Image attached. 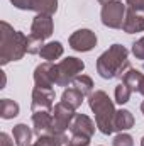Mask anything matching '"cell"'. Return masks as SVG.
Segmentation results:
<instances>
[{"instance_id":"cell-1","label":"cell","mask_w":144,"mask_h":146,"mask_svg":"<svg viewBox=\"0 0 144 146\" xmlns=\"http://www.w3.org/2000/svg\"><path fill=\"white\" fill-rule=\"evenodd\" d=\"M131 68L132 66L129 61V51L122 44H112L97 60V73L104 80H112V78L122 80V76Z\"/></svg>"},{"instance_id":"cell-2","label":"cell","mask_w":144,"mask_h":146,"mask_svg":"<svg viewBox=\"0 0 144 146\" xmlns=\"http://www.w3.org/2000/svg\"><path fill=\"white\" fill-rule=\"evenodd\" d=\"M27 53V36L15 31L9 22L0 24V65L5 66L10 61H19Z\"/></svg>"},{"instance_id":"cell-3","label":"cell","mask_w":144,"mask_h":146,"mask_svg":"<svg viewBox=\"0 0 144 146\" xmlns=\"http://www.w3.org/2000/svg\"><path fill=\"white\" fill-rule=\"evenodd\" d=\"M88 106L92 112L95 114V124L97 129L105 134L110 136L115 129H114V119H115V106L114 100L108 97L107 92L104 90H95L90 97H88Z\"/></svg>"},{"instance_id":"cell-4","label":"cell","mask_w":144,"mask_h":146,"mask_svg":"<svg viewBox=\"0 0 144 146\" xmlns=\"http://www.w3.org/2000/svg\"><path fill=\"white\" fill-rule=\"evenodd\" d=\"M127 5L122 0H107L102 3L100 10V19L102 24L110 29H122L124 19H126Z\"/></svg>"},{"instance_id":"cell-5","label":"cell","mask_w":144,"mask_h":146,"mask_svg":"<svg viewBox=\"0 0 144 146\" xmlns=\"http://www.w3.org/2000/svg\"><path fill=\"white\" fill-rule=\"evenodd\" d=\"M85 70V63L75 56H68L56 63V85L58 87H68L71 85L73 80L81 75Z\"/></svg>"},{"instance_id":"cell-6","label":"cell","mask_w":144,"mask_h":146,"mask_svg":"<svg viewBox=\"0 0 144 146\" xmlns=\"http://www.w3.org/2000/svg\"><path fill=\"white\" fill-rule=\"evenodd\" d=\"M97 41H98L97 34L92 29H78L68 39L70 48H71L73 51H78V53H88V51H92L97 46Z\"/></svg>"},{"instance_id":"cell-7","label":"cell","mask_w":144,"mask_h":146,"mask_svg":"<svg viewBox=\"0 0 144 146\" xmlns=\"http://www.w3.org/2000/svg\"><path fill=\"white\" fill-rule=\"evenodd\" d=\"M75 109L70 106H66L65 102H58L53 107V131L54 133H65L66 129H70L71 121L75 117Z\"/></svg>"},{"instance_id":"cell-8","label":"cell","mask_w":144,"mask_h":146,"mask_svg":"<svg viewBox=\"0 0 144 146\" xmlns=\"http://www.w3.org/2000/svg\"><path fill=\"white\" fill-rule=\"evenodd\" d=\"M34 83L39 88H53L56 85V63L44 61L34 70Z\"/></svg>"},{"instance_id":"cell-9","label":"cell","mask_w":144,"mask_h":146,"mask_svg":"<svg viewBox=\"0 0 144 146\" xmlns=\"http://www.w3.org/2000/svg\"><path fill=\"white\" fill-rule=\"evenodd\" d=\"M32 131L37 138L54 134V131H53V110L32 112Z\"/></svg>"},{"instance_id":"cell-10","label":"cell","mask_w":144,"mask_h":146,"mask_svg":"<svg viewBox=\"0 0 144 146\" xmlns=\"http://www.w3.org/2000/svg\"><path fill=\"white\" fill-rule=\"evenodd\" d=\"M54 107V90L53 88H39L34 87L32 90V102H31V110H53Z\"/></svg>"},{"instance_id":"cell-11","label":"cell","mask_w":144,"mask_h":146,"mask_svg":"<svg viewBox=\"0 0 144 146\" xmlns=\"http://www.w3.org/2000/svg\"><path fill=\"white\" fill-rule=\"evenodd\" d=\"M54 31V22H53V15H46V14H37L32 19L31 24V34L39 37L42 41H46L48 37L53 36Z\"/></svg>"},{"instance_id":"cell-12","label":"cell","mask_w":144,"mask_h":146,"mask_svg":"<svg viewBox=\"0 0 144 146\" xmlns=\"http://www.w3.org/2000/svg\"><path fill=\"white\" fill-rule=\"evenodd\" d=\"M95 127H97V124L87 114H75L71 126H70V131H71V134L87 136V138L92 139V136L95 134Z\"/></svg>"},{"instance_id":"cell-13","label":"cell","mask_w":144,"mask_h":146,"mask_svg":"<svg viewBox=\"0 0 144 146\" xmlns=\"http://www.w3.org/2000/svg\"><path fill=\"white\" fill-rule=\"evenodd\" d=\"M122 31L127 33V34L143 33L144 31V10H132V9H127Z\"/></svg>"},{"instance_id":"cell-14","label":"cell","mask_w":144,"mask_h":146,"mask_svg":"<svg viewBox=\"0 0 144 146\" xmlns=\"http://www.w3.org/2000/svg\"><path fill=\"white\" fill-rule=\"evenodd\" d=\"M63 53H65V48H63V44L59 41H49V42H44V46L39 51V56L44 61L53 63V61L59 60L63 56Z\"/></svg>"},{"instance_id":"cell-15","label":"cell","mask_w":144,"mask_h":146,"mask_svg":"<svg viewBox=\"0 0 144 146\" xmlns=\"http://www.w3.org/2000/svg\"><path fill=\"white\" fill-rule=\"evenodd\" d=\"M134 115L132 112L127 109H120L115 112V119H114V129L117 133H126L131 127H134Z\"/></svg>"},{"instance_id":"cell-16","label":"cell","mask_w":144,"mask_h":146,"mask_svg":"<svg viewBox=\"0 0 144 146\" xmlns=\"http://www.w3.org/2000/svg\"><path fill=\"white\" fill-rule=\"evenodd\" d=\"M32 134H34V131H32L27 124H24V122L15 124L14 129H12V138H14V141H15L17 146L32 145V143H31V141H32Z\"/></svg>"},{"instance_id":"cell-17","label":"cell","mask_w":144,"mask_h":146,"mask_svg":"<svg viewBox=\"0 0 144 146\" xmlns=\"http://www.w3.org/2000/svg\"><path fill=\"white\" fill-rule=\"evenodd\" d=\"M83 94L80 92V90H76L75 87H68V88H65L63 90V95H61V102H65L66 106H70L71 109H78L80 106H81V102H83Z\"/></svg>"},{"instance_id":"cell-18","label":"cell","mask_w":144,"mask_h":146,"mask_svg":"<svg viewBox=\"0 0 144 146\" xmlns=\"http://www.w3.org/2000/svg\"><path fill=\"white\" fill-rule=\"evenodd\" d=\"M20 112V107L15 100H10V99H2L0 102V117L9 121V119H14L17 117Z\"/></svg>"},{"instance_id":"cell-19","label":"cell","mask_w":144,"mask_h":146,"mask_svg":"<svg viewBox=\"0 0 144 146\" xmlns=\"http://www.w3.org/2000/svg\"><path fill=\"white\" fill-rule=\"evenodd\" d=\"M71 85L76 90H80V92L83 94V97H90V95L93 94V80H92L88 75H83V73L78 75V76L73 80Z\"/></svg>"},{"instance_id":"cell-20","label":"cell","mask_w":144,"mask_h":146,"mask_svg":"<svg viewBox=\"0 0 144 146\" xmlns=\"http://www.w3.org/2000/svg\"><path fill=\"white\" fill-rule=\"evenodd\" d=\"M37 14L54 15L58 10V0H34V9Z\"/></svg>"},{"instance_id":"cell-21","label":"cell","mask_w":144,"mask_h":146,"mask_svg":"<svg viewBox=\"0 0 144 146\" xmlns=\"http://www.w3.org/2000/svg\"><path fill=\"white\" fill-rule=\"evenodd\" d=\"M141 78H143V73L139 72V70H136V68H131L129 72L122 76V82H124V83L132 90V92H137V90H139Z\"/></svg>"},{"instance_id":"cell-22","label":"cell","mask_w":144,"mask_h":146,"mask_svg":"<svg viewBox=\"0 0 144 146\" xmlns=\"http://www.w3.org/2000/svg\"><path fill=\"white\" fill-rule=\"evenodd\" d=\"M114 95H115V102L119 104V106H124V104H127L129 100H131V95H132V90L124 83V82H120L117 87H115V92H114Z\"/></svg>"},{"instance_id":"cell-23","label":"cell","mask_w":144,"mask_h":146,"mask_svg":"<svg viewBox=\"0 0 144 146\" xmlns=\"http://www.w3.org/2000/svg\"><path fill=\"white\" fill-rule=\"evenodd\" d=\"M42 46H44V41L42 39L32 36V34L27 36V53L29 54H39V51H41Z\"/></svg>"},{"instance_id":"cell-24","label":"cell","mask_w":144,"mask_h":146,"mask_svg":"<svg viewBox=\"0 0 144 146\" xmlns=\"http://www.w3.org/2000/svg\"><path fill=\"white\" fill-rule=\"evenodd\" d=\"M112 146H134V139L131 134L127 133H119L114 141H112Z\"/></svg>"},{"instance_id":"cell-25","label":"cell","mask_w":144,"mask_h":146,"mask_svg":"<svg viewBox=\"0 0 144 146\" xmlns=\"http://www.w3.org/2000/svg\"><path fill=\"white\" fill-rule=\"evenodd\" d=\"M132 54L137 58V60H141L144 61V37H139L136 42H132Z\"/></svg>"},{"instance_id":"cell-26","label":"cell","mask_w":144,"mask_h":146,"mask_svg":"<svg viewBox=\"0 0 144 146\" xmlns=\"http://www.w3.org/2000/svg\"><path fill=\"white\" fill-rule=\"evenodd\" d=\"M10 3L19 10H32L34 9V0H10Z\"/></svg>"},{"instance_id":"cell-27","label":"cell","mask_w":144,"mask_h":146,"mask_svg":"<svg viewBox=\"0 0 144 146\" xmlns=\"http://www.w3.org/2000/svg\"><path fill=\"white\" fill-rule=\"evenodd\" d=\"M70 145L71 146H88L90 145V138H87V136H80V134H71V138H70Z\"/></svg>"},{"instance_id":"cell-28","label":"cell","mask_w":144,"mask_h":146,"mask_svg":"<svg viewBox=\"0 0 144 146\" xmlns=\"http://www.w3.org/2000/svg\"><path fill=\"white\" fill-rule=\"evenodd\" d=\"M124 3L127 5V9H132V10H144V0H124Z\"/></svg>"},{"instance_id":"cell-29","label":"cell","mask_w":144,"mask_h":146,"mask_svg":"<svg viewBox=\"0 0 144 146\" xmlns=\"http://www.w3.org/2000/svg\"><path fill=\"white\" fill-rule=\"evenodd\" d=\"M14 139V138H12ZM10 139V136L7 133H2L0 134V146H14V141Z\"/></svg>"},{"instance_id":"cell-30","label":"cell","mask_w":144,"mask_h":146,"mask_svg":"<svg viewBox=\"0 0 144 146\" xmlns=\"http://www.w3.org/2000/svg\"><path fill=\"white\" fill-rule=\"evenodd\" d=\"M137 94L144 95V75H143V78H141V83H139V90H137Z\"/></svg>"},{"instance_id":"cell-31","label":"cell","mask_w":144,"mask_h":146,"mask_svg":"<svg viewBox=\"0 0 144 146\" xmlns=\"http://www.w3.org/2000/svg\"><path fill=\"white\" fill-rule=\"evenodd\" d=\"M141 112L144 114V100H143V104H141Z\"/></svg>"},{"instance_id":"cell-32","label":"cell","mask_w":144,"mask_h":146,"mask_svg":"<svg viewBox=\"0 0 144 146\" xmlns=\"http://www.w3.org/2000/svg\"><path fill=\"white\" fill-rule=\"evenodd\" d=\"M141 146H144V136L141 138Z\"/></svg>"},{"instance_id":"cell-33","label":"cell","mask_w":144,"mask_h":146,"mask_svg":"<svg viewBox=\"0 0 144 146\" xmlns=\"http://www.w3.org/2000/svg\"><path fill=\"white\" fill-rule=\"evenodd\" d=\"M98 2H100V3H104V2H107V0H98Z\"/></svg>"},{"instance_id":"cell-34","label":"cell","mask_w":144,"mask_h":146,"mask_svg":"<svg viewBox=\"0 0 144 146\" xmlns=\"http://www.w3.org/2000/svg\"><path fill=\"white\" fill-rule=\"evenodd\" d=\"M29 146H39V145H37V143H34V145H29Z\"/></svg>"},{"instance_id":"cell-35","label":"cell","mask_w":144,"mask_h":146,"mask_svg":"<svg viewBox=\"0 0 144 146\" xmlns=\"http://www.w3.org/2000/svg\"><path fill=\"white\" fill-rule=\"evenodd\" d=\"M66 146H71V145H70V143H68V145H66Z\"/></svg>"},{"instance_id":"cell-36","label":"cell","mask_w":144,"mask_h":146,"mask_svg":"<svg viewBox=\"0 0 144 146\" xmlns=\"http://www.w3.org/2000/svg\"><path fill=\"white\" fill-rule=\"evenodd\" d=\"M122 2H124V0H122Z\"/></svg>"}]
</instances>
